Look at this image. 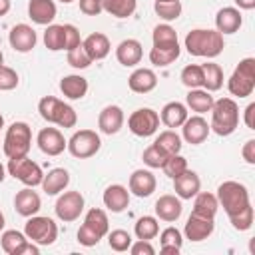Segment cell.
<instances>
[{
  "label": "cell",
  "instance_id": "1",
  "mask_svg": "<svg viewBox=\"0 0 255 255\" xmlns=\"http://www.w3.org/2000/svg\"><path fill=\"white\" fill-rule=\"evenodd\" d=\"M225 42H223V34H219L217 30H203V28H195L185 36V50L191 56H199V58H215L223 52Z\"/></svg>",
  "mask_w": 255,
  "mask_h": 255
},
{
  "label": "cell",
  "instance_id": "2",
  "mask_svg": "<svg viewBox=\"0 0 255 255\" xmlns=\"http://www.w3.org/2000/svg\"><path fill=\"white\" fill-rule=\"evenodd\" d=\"M239 126V106L231 98H221L213 102L211 108V124L209 128L217 135H231Z\"/></svg>",
  "mask_w": 255,
  "mask_h": 255
},
{
  "label": "cell",
  "instance_id": "3",
  "mask_svg": "<svg viewBox=\"0 0 255 255\" xmlns=\"http://www.w3.org/2000/svg\"><path fill=\"white\" fill-rule=\"evenodd\" d=\"M38 112L40 116L48 122V124H56L60 128H74L78 122L76 110L68 104H64L62 100L54 98V96H46L40 100L38 104Z\"/></svg>",
  "mask_w": 255,
  "mask_h": 255
},
{
  "label": "cell",
  "instance_id": "4",
  "mask_svg": "<svg viewBox=\"0 0 255 255\" xmlns=\"http://www.w3.org/2000/svg\"><path fill=\"white\" fill-rule=\"evenodd\" d=\"M32 145V129L26 122H14L4 135V153L8 159L28 155Z\"/></svg>",
  "mask_w": 255,
  "mask_h": 255
},
{
  "label": "cell",
  "instance_id": "5",
  "mask_svg": "<svg viewBox=\"0 0 255 255\" xmlns=\"http://www.w3.org/2000/svg\"><path fill=\"white\" fill-rule=\"evenodd\" d=\"M227 88L237 98H247L255 90V60L243 58L227 80Z\"/></svg>",
  "mask_w": 255,
  "mask_h": 255
},
{
  "label": "cell",
  "instance_id": "6",
  "mask_svg": "<svg viewBox=\"0 0 255 255\" xmlns=\"http://www.w3.org/2000/svg\"><path fill=\"white\" fill-rule=\"evenodd\" d=\"M217 201L223 205L227 217L241 211L243 207H247L251 201H249V191L243 183L239 181H223L219 187H217Z\"/></svg>",
  "mask_w": 255,
  "mask_h": 255
},
{
  "label": "cell",
  "instance_id": "7",
  "mask_svg": "<svg viewBox=\"0 0 255 255\" xmlns=\"http://www.w3.org/2000/svg\"><path fill=\"white\" fill-rule=\"evenodd\" d=\"M24 235L38 245H52L58 239V225L44 215H32L24 225Z\"/></svg>",
  "mask_w": 255,
  "mask_h": 255
},
{
  "label": "cell",
  "instance_id": "8",
  "mask_svg": "<svg viewBox=\"0 0 255 255\" xmlns=\"http://www.w3.org/2000/svg\"><path fill=\"white\" fill-rule=\"evenodd\" d=\"M8 173H10L14 179L22 181L26 187L42 185V179H44L42 167H40L36 161H32L28 155L8 159Z\"/></svg>",
  "mask_w": 255,
  "mask_h": 255
},
{
  "label": "cell",
  "instance_id": "9",
  "mask_svg": "<svg viewBox=\"0 0 255 255\" xmlns=\"http://www.w3.org/2000/svg\"><path fill=\"white\" fill-rule=\"evenodd\" d=\"M100 147H102V139L94 129H80L68 139V151L78 159L96 155Z\"/></svg>",
  "mask_w": 255,
  "mask_h": 255
},
{
  "label": "cell",
  "instance_id": "10",
  "mask_svg": "<svg viewBox=\"0 0 255 255\" xmlns=\"http://www.w3.org/2000/svg\"><path fill=\"white\" fill-rule=\"evenodd\" d=\"M128 128L133 135L149 137L159 128V114L151 108H139L128 118Z\"/></svg>",
  "mask_w": 255,
  "mask_h": 255
},
{
  "label": "cell",
  "instance_id": "11",
  "mask_svg": "<svg viewBox=\"0 0 255 255\" xmlns=\"http://www.w3.org/2000/svg\"><path fill=\"white\" fill-rule=\"evenodd\" d=\"M56 217L64 223L76 221L84 211V195L80 191H64L56 201Z\"/></svg>",
  "mask_w": 255,
  "mask_h": 255
},
{
  "label": "cell",
  "instance_id": "12",
  "mask_svg": "<svg viewBox=\"0 0 255 255\" xmlns=\"http://www.w3.org/2000/svg\"><path fill=\"white\" fill-rule=\"evenodd\" d=\"M36 143L40 147L42 153L46 155H60L66 147H68V141L66 137L62 135V131L58 128H44L38 131V137H36Z\"/></svg>",
  "mask_w": 255,
  "mask_h": 255
},
{
  "label": "cell",
  "instance_id": "13",
  "mask_svg": "<svg viewBox=\"0 0 255 255\" xmlns=\"http://www.w3.org/2000/svg\"><path fill=\"white\" fill-rule=\"evenodd\" d=\"M8 42H10V46L16 52L26 54V52H30L36 46L38 36H36V32H34L32 26H28V24H16V26H12V30L8 34Z\"/></svg>",
  "mask_w": 255,
  "mask_h": 255
},
{
  "label": "cell",
  "instance_id": "14",
  "mask_svg": "<svg viewBox=\"0 0 255 255\" xmlns=\"http://www.w3.org/2000/svg\"><path fill=\"white\" fill-rule=\"evenodd\" d=\"M181 129H183V139H185L187 143H191V145H199V143H203V141L207 139L209 131H211L209 124L201 118V114L191 116V118L187 116V120L183 122Z\"/></svg>",
  "mask_w": 255,
  "mask_h": 255
},
{
  "label": "cell",
  "instance_id": "15",
  "mask_svg": "<svg viewBox=\"0 0 255 255\" xmlns=\"http://www.w3.org/2000/svg\"><path fill=\"white\" fill-rule=\"evenodd\" d=\"M213 229H215V223H213L211 217H201V215L191 213V215L187 217V223H185L183 233H185V237H187L189 241H195V243H197V241L207 239V237L213 233Z\"/></svg>",
  "mask_w": 255,
  "mask_h": 255
},
{
  "label": "cell",
  "instance_id": "16",
  "mask_svg": "<svg viewBox=\"0 0 255 255\" xmlns=\"http://www.w3.org/2000/svg\"><path fill=\"white\" fill-rule=\"evenodd\" d=\"M155 175L149 169H135L129 175V193L135 197H149L155 191Z\"/></svg>",
  "mask_w": 255,
  "mask_h": 255
},
{
  "label": "cell",
  "instance_id": "17",
  "mask_svg": "<svg viewBox=\"0 0 255 255\" xmlns=\"http://www.w3.org/2000/svg\"><path fill=\"white\" fill-rule=\"evenodd\" d=\"M124 126V110L120 106H106L102 112H100V118H98V128L102 133L106 135H114L122 129Z\"/></svg>",
  "mask_w": 255,
  "mask_h": 255
},
{
  "label": "cell",
  "instance_id": "18",
  "mask_svg": "<svg viewBox=\"0 0 255 255\" xmlns=\"http://www.w3.org/2000/svg\"><path fill=\"white\" fill-rule=\"evenodd\" d=\"M173 189H175V195L179 199H191L199 193L201 189V179L195 171L191 169H185L181 175H177L173 179Z\"/></svg>",
  "mask_w": 255,
  "mask_h": 255
},
{
  "label": "cell",
  "instance_id": "19",
  "mask_svg": "<svg viewBox=\"0 0 255 255\" xmlns=\"http://www.w3.org/2000/svg\"><path fill=\"white\" fill-rule=\"evenodd\" d=\"M14 207H16V213H20L22 217H32L40 211L42 207V199L36 191H32V187H26V189H20L14 197Z\"/></svg>",
  "mask_w": 255,
  "mask_h": 255
},
{
  "label": "cell",
  "instance_id": "20",
  "mask_svg": "<svg viewBox=\"0 0 255 255\" xmlns=\"http://www.w3.org/2000/svg\"><path fill=\"white\" fill-rule=\"evenodd\" d=\"M243 24V18H241V12L239 8H233V6H225L217 12L215 16V28L219 34H235Z\"/></svg>",
  "mask_w": 255,
  "mask_h": 255
},
{
  "label": "cell",
  "instance_id": "21",
  "mask_svg": "<svg viewBox=\"0 0 255 255\" xmlns=\"http://www.w3.org/2000/svg\"><path fill=\"white\" fill-rule=\"evenodd\" d=\"M141 56H143V48L137 40L133 38H128L124 42H120V46L116 48V58L122 66L126 68H131V66H137L141 62Z\"/></svg>",
  "mask_w": 255,
  "mask_h": 255
},
{
  "label": "cell",
  "instance_id": "22",
  "mask_svg": "<svg viewBox=\"0 0 255 255\" xmlns=\"http://www.w3.org/2000/svg\"><path fill=\"white\" fill-rule=\"evenodd\" d=\"M102 199H104V205L112 213H122L129 205V191H128V187H124L120 183H114V185L106 187Z\"/></svg>",
  "mask_w": 255,
  "mask_h": 255
},
{
  "label": "cell",
  "instance_id": "23",
  "mask_svg": "<svg viewBox=\"0 0 255 255\" xmlns=\"http://www.w3.org/2000/svg\"><path fill=\"white\" fill-rule=\"evenodd\" d=\"M128 86L135 94H147V92H151L157 86V76L149 68H137L128 78Z\"/></svg>",
  "mask_w": 255,
  "mask_h": 255
},
{
  "label": "cell",
  "instance_id": "24",
  "mask_svg": "<svg viewBox=\"0 0 255 255\" xmlns=\"http://www.w3.org/2000/svg\"><path fill=\"white\" fill-rule=\"evenodd\" d=\"M181 211H183V207H181V201H179L177 195H169L167 193V195H161L155 201V215L161 221H167V223L177 221L181 217Z\"/></svg>",
  "mask_w": 255,
  "mask_h": 255
},
{
  "label": "cell",
  "instance_id": "25",
  "mask_svg": "<svg viewBox=\"0 0 255 255\" xmlns=\"http://www.w3.org/2000/svg\"><path fill=\"white\" fill-rule=\"evenodd\" d=\"M28 16L32 18V22H36L40 26L52 24V20L56 18L54 0H30L28 2Z\"/></svg>",
  "mask_w": 255,
  "mask_h": 255
},
{
  "label": "cell",
  "instance_id": "26",
  "mask_svg": "<svg viewBox=\"0 0 255 255\" xmlns=\"http://www.w3.org/2000/svg\"><path fill=\"white\" fill-rule=\"evenodd\" d=\"M70 183V173L64 169V167H54L50 169L44 179H42V189L48 193V195H58L62 193Z\"/></svg>",
  "mask_w": 255,
  "mask_h": 255
},
{
  "label": "cell",
  "instance_id": "27",
  "mask_svg": "<svg viewBox=\"0 0 255 255\" xmlns=\"http://www.w3.org/2000/svg\"><path fill=\"white\" fill-rule=\"evenodd\" d=\"M82 46H84V50L88 52V56L92 58V62H94V60H104V58L110 54V48H112L108 36L102 34V32L90 34V36L82 42Z\"/></svg>",
  "mask_w": 255,
  "mask_h": 255
},
{
  "label": "cell",
  "instance_id": "28",
  "mask_svg": "<svg viewBox=\"0 0 255 255\" xmlns=\"http://www.w3.org/2000/svg\"><path fill=\"white\" fill-rule=\"evenodd\" d=\"M60 90L70 100H82L88 92V80L80 74H70L60 80Z\"/></svg>",
  "mask_w": 255,
  "mask_h": 255
},
{
  "label": "cell",
  "instance_id": "29",
  "mask_svg": "<svg viewBox=\"0 0 255 255\" xmlns=\"http://www.w3.org/2000/svg\"><path fill=\"white\" fill-rule=\"evenodd\" d=\"M159 120L167 126V128H181L183 122L187 120V108L181 102H169L161 108V116Z\"/></svg>",
  "mask_w": 255,
  "mask_h": 255
},
{
  "label": "cell",
  "instance_id": "30",
  "mask_svg": "<svg viewBox=\"0 0 255 255\" xmlns=\"http://www.w3.org/2000/svg\"><path fill=\"white\" fill-rule=\"evenodd\" d=\"M185 102H187V108L191 112H195V114H207V112H211L215 100H213L211 92L201 90V88H193V90H189Z\"/></svg>",
  "mask_w": 255,
  "mask_h": 255
},
{
  "label": "cell",
  "instance_id": "31",
  "mask_svg": "<svg viewBox=\"0 0 255 255\" xmlns=\"http://www.w3.org/2000/svg\"><path fill=\"white\" fill-rule=\"evenodd\" d=\"M179 52H181L179 44H175V46H153L149 50V62L153 66L165 68V66L173 64L179 58Z\"/></svg>",
  "mask_w": 255,
  "mask_h": 255
},
{
  "label": "cell",
  "instance_id": "32",
  "mask_svg": "<svg viewBox=\"0 0 255 255\" xmlns=\"http://www.w3.org/2000/svg\"><path fill=\"white\" fill-rule=\"evenodd\" d=\"M217 207H219V201L213 193H207V191H201L195 195V201H193V211L195 215H201V217H215L217 213Z\"/></svg>",
  "mask_w": 255,
  "mask_h": 255
},
{
  "label": "cell",
  "instance_id": "33",
  "mask_svg": "<svg viewBox=\"0 0 255 255\" xmlns=\"http://www.w3.org/2000/svg\"><path fill=\"white\" fill-rule=\"evenodd\" d=\"M201 74H203V90L207 92H217L223 86V70L219 68V64L207 62L201 64Z\"/></svg>",
  "mask_w": 255,
  "mask_h": 255
},
{
  "label": "cell",
  "instance_id": "34",
  "mask_svg": "<svg viewBox=\"0 0 255 255\" xmlns=\"http://www.w3.org/2000/svg\"><path fill=\"white\" fill-rule=\"evenodd\" d=\"M84 225L90 227L92 231H96L100 237L108 235V231H110L108 215H106L104 209H98V207H92V209L86 213V217H84Z\"/></svg>",
  "mask_w": 255,
  "mask_h": 255
},
{
  "label": "cell",
  "instance_id": "35",
  "mask_svg": "<svg viewBox=\"0 0 255 255\" xmlns=\"http://www.w3.org/2000/svg\"><path fill=\"white\" fill-rule=\"evenodd\" d=\"M28 237L16 229H8L2 233L0 237V243H2V249L8 253V255H20L22 253V247L26 245Z\"/></svg>",
  "mask_w": 255,
  "mask_h": 255
},
{
  "label": "cell",
  "instance_id": "36",
  "mask_svg": "<svg viewBox=\"0 0 255 255\" xmlns=\"http://www.w3.org/2000/svg\"><path fill=\"white\" fill-rule=\"evenodd\" d=\"M159 243H161V253H171V255H177L179 249H181V233L179 229L175 227H165L161 233H159Z\"/></svg>",
  "mask_w": 255,
  "mask_h": 255
},
{
  "label": "cell",
  "instance_id": "37",
  "mask_svg": "<svg viewBox=\"0 0 255 255\" xmlns=\"http://www.w3.org/2000/svg\"><path fill=\"white\" fill-rule=\"evenodd\" d=\"M137 0H104V10L116 18H128L135 12Z\"/></svg>",
  "mask_w": 255,
  "mask_h": 255
},
{
  "label": "cell",
  "instance_id": "38",
  "mask_svg": "<svg viewBox=\"0 0 255 255\" xmlns=\"http://www.w3.org/2000/svg\"><path fill=\"white\" fill-rule=\"evenodd\" d=\"M133 231H135V237H137V239H145V241H149V239H153V237L159 233V223H157L155 217H151V215H143V217H139V219L135 221Z\"/></svg>",
  "mask_w": 255,
  "mask_h": 255
},
{
  "label": "cell",
  "instance_id": "39",
  "mask_svg": "<svg viewBox=\"0 0 255 255\" xmlns=\"http://www.w3.org/2000/svg\"><path fill=\"white\" fill-rule=\"evenodd\" d=\"M44 44L48 50L52 52H58V50H64V44H66V38H64V24H48L46 32H44Z\"/></svg>",
  "mask_w": 255,
  "mask_h": 255
},
{
  "label": "cell",
  "instance_id": "40",
  "mask_svg": "<svg viewBox=\"0 0 255 255\" xmlns=\"http://www.w3.org/2000/svg\"><path fill=\"white\" fill-rule=\"evenodd\" d=\"M153 143H155L157 147H161L167 155H173V153H179V151H181V137H179L173 129L161 131V133L155 137Z\"/></svg>",
  "mask_w": 255,
  "mask_h": 255
},
{
  "label": "cell",
  "instance_id": "41",
  "mask_svg": "<svg viewBox=\"0 0 255 255\" xmlns=\"http://www.w3.org/2000/svg\"><path fill=\"white\" fill-rule=\"evenodd\" d=\"M153 10H155V14L161 20L171 22V20H177L179 18V14H181V2L179 0H155Z\"/></svg>",
  "mask_w": 255,
  "mask_h": 255
},
{
  "label": "cell",
  "instance_id": "42",
  "mask_svg": "<svg viewBox=\"0 0 255 255\" xmlns=\"http://www.w3.org/2000/svg\"><path fill=\"white\" fill-rule=\"evenodd\" d=\"M153 46H175L177 44V32L169 24H157L151 34Z\"/></svg>",
  "mask_w": 255,
  "mask_h": 255
},
{
  "label": "cell",
  "instance_id": "43",
  "mask_svg": "<svg viewBox=\"0 0 255 255\" xmlns=\"http://www.w3.org/2000/svg\"><path fill=\"white\" fill-rule=\"evenodd\" d=\"M181 84L189 90L193 88H201L203 86V74H201V66L197 64H189L181 70Z\"/></svg>",
  "mask_w": 255,
  "mask_h": 255
},
{
  "label": "cell",
  "instance_id": "44",
  "mask_svg": "<svg viewBox=\"0 0 255 255\" xmlns=\"http://www.w3.org/2000/svg\"><path fill=\"white\" fill-rule=\"evenodd\" d=\"M161 169H163V173H165L167 177L175 179L177 175H181V173L187 169V159H185L183 155H179V153H173V155H169V157L165 159V163L161 165Z\"/></svg>",
  "mask_w": 255,
  "mask_h": 255
},
{
  "label": "cell",
  "instance_id": "45",
  "mask_svg": "<svg viewBox=\"0 0 255 255\" xmlns=\"http://www.w3.org/2000/svg\"><path fill=\"white\" fill-rule=\"evenodd\" d=\"M167 157H169V155H167L161 147H157L155 143H151L149 147H145V149H143V155H141L143 163H145L147 167H153V169H155V167H161Z\"/></svg>",
  "mask_w": 255,
  "mask_h": 255
},
{
  "label": "cell",
  "instance_id": "46",
  "mask_svg": "<svg viewBox=\"0 0 255 255\" xmlns=\"http://www.w3.org/2000/svg\"><path fill=\"white\" fill-rule=\"evenodd\" d=\"M229 221H231L233 229H237V231H247V229H251V225H253V207H251V203H249L247 207H243L241 211L229 215Z\"/></svg>",
  "mask_w": 255,
  "mask_h": 255
},
{
  "label": "cell",
  "instance_id": "47",
  "mask_svg": "<svg viewBox=\"0 0 255 255\" xmlns=\"http://www.w3.org/2000/svg\"><path fill=\"white\" fill-rule=\"evenodd\" d=\"M108 243H110V247H112L114 251L122 253V251H128V249H129V245H131V235H129L128 231H124V229H114L112 233L108 231Z\"/></svg>",
  "mask_w": 255,
  "mask_h": 255
},
{
  "label": "cell",
  "instance_id": "48",
  "mask_svg": "<svg viewBox=\"0 0 255 255\" xmlns=\"http://www.w3.org/2000/svg\"><path fill=\"white\" fill-rule=\"evenodd\" d=\"M68 64H70L72 68H76V70H84V68H88V66L92 64V58L88 56V52H86L84 46L80 44V46L68 50Z\"/></svg>",
  "mask_w": 255,
  "mask_h": 255
},
{
  "label": "cell",
  "instance_id": "49",
  "mask_svg": "<svg viewBox=\"0 0 255 255\" xmlns=\"http://www.w3.org/2000/svg\"><path fill=\"white\" fill-rule=\"evenodd\" d=\"M18 86V74L16 70L8 66H0V92H10Z\"/></svg>",
  "mask_w": 255,
  "mask_h": 255
},
{
  "label": "cell",
  "instance_id": "50",
  "mask_svg": "<svg viewBox=\"0 0 255 255\" xmlns=\"http://www.w3.org/2000/svg\"><path fill=\"white\" fill-rule=\"evenodd\" d=\"M64 38H66L64 50H72V48H76V46H80V44H82L80 30H78L74 24H64Z\"/></svg>",
  "mask_w": 255,
  "mask_h": 255
},
{
  "label": "cell",
  "instance_id": "51",
  "mask_svg": "<svg viewBox=\"0 0 255 255\" xmlns=\"http://www.w3.org/2000/svg\"><path fill=\"white\" fill-rule=\"evenodd\" d=\"M100 235L96 233V231H92L90 227H86V225H82L80 229H78V241H80V245H84V247H94V245H98L100 243Z\"/></svg>",
  "mask_w": 255,
  "mask_h": 255
},
{
  "label": "cell",
  "instance_id": "52",
  "mask_svg": "<svg viewBox=\"0 0 255 255\" xmlns=\"http://www.w3.org/2000/svg\"><path fill=\"white\" fill-rule=\"evenodd\" d=\"M104 10V0H80V12L86 16H98Z\"/></svg>",
  "mask_w": 255,
  "mask_h": 255
},
{
  "label": "cell",
  "instance_id": "53",
  "mask_svg": "<svg viewBox=\"0 0 255 255\" xmlns=\"http://www.w3.org/2000/svg\"><path fill=\"white\" fill-rule=\"evenodd\" d=\"M129 251H131V255H153L155 253V249L151 247V243L145 241V239H137L135 243H131L129 245Z\"/></svg>",
  "mask_w": 255,
  "mask_h": 255
},
{
  "label": "cell",
  "instance_id": "54",
  "mask_svg": "<svg viewBox=\"0 0 255 255\" xmlns=\"http://www.w3.org/2000/svg\"><path fill=\"white\" fill-rule=\"evenodd\" d=\"M241 155L249 165H255V139H247L245 141V145L241 149Z\"/></svg>",
  "mask_w": 255,
  "mask_h": 255
},
{
  "label": "cell",
  "instance_id": "55",
  "mask_svg": "<svg viewBox=\"0 0 255 255\" xmlns=\"http://www.w3.org/2000/svg\"><path fill=\"white\" fill-rule=\"evenodd\" d=\"M245 126L249 129H255V104H249L245 108Z\"/></svg>",
  "mask_w": 255,
  "mask_h": 255
},
{
  "label": "cell",
  "instance_id": "56",
  "mask_svg": "<svg viewBox=\"0 0 255 255\" xmlns=\"http://www.w3.org/2000/svg\"><path fill=\"white\" fill-rule=\"evenodd\" d=\"M235 4L241 10H253L255 8V0H235Z\"/></svg>",
  "mask_w": 255,
  "mask_h": 255
},
{
  "label": "cell",
  "instance_id": "57",
  "mask_svg": "<svg viewBox=\"0 0 255 255\" xmlns=\"http://www.w3.org/2000/svg\"><path fill=\"white\" fill-rule=\"evenodd\" d=\"M10 6H12L10 0H0V16H6L10 12Z\"/></svg>",
  "mask_w": 255,
  "mask_h": 255
},
{
  "label": "cell",
  "instance_id": "58",
  "mask_svg": "<svg viewBox=\"0 0 255 255\" xmlns=\"http://www.w3.org/2000/svg\"><path fill=\"white\" fill-rule=\"evenodd\" d=\"M4 177H6V169H4V165L0 163V183L4 181Z\"/></svg>",
  "mask_w": 255,
  "mask_h": 255
},
{
  "label": "cell",
  "instance_id": "59",
  "mask_svg": "<svg viewBox=\"0 0 255 255\" xmlns=\"http://www.w3.org/2000/svg\"><path fill=\"white\" fill-rule=\"evenodd\" d=\"M2 229H4V213L0 211V231H2Z\"/></svg>",
  "mask_w": 255,
  "mask_h": 255
},
{
  "label": "cell",
  "instance_id": "60",
  "mask_svg": "<svg viewBox=\"0 0 255 255\" xmlns=\"http://www.w3.org/2000/svg\"><path fill=\"white\" fill-rule=\"evenodd\" d=\"M0 66H4V54H2V50H0Z\"/></svg>",
  "mask_w": 255,
  "mask_h": 255
},
{
  "label": "cell",
  "instance_id": "61",
  "mask_svg": "<svg viewBox=\"0 0 255 255\" xmlns=\"http://www.w3.org/2000/svg\"><path fill=\"white\" fill-rule=\"evenodd\" d=\"M4 128V118H2V114H0V129Z\"/></svg>",
  "mask_w": 255,
  "mask_h": 255
},
{
  "label": "cell",
  "instance_id": "62",
  "mask_svg": "<svg viewBox=\"0 0 255 255\" xmlns=\"http://www.w3.org/2000/svg\"><path fill=\"white\" fill-rule=\"evenodd\" d=\"M60 2H64V4H70V2H74V0H60Z\"/></svg>",
  "mask_w": 255,
  "mask_h": 255
}]
</instances>
